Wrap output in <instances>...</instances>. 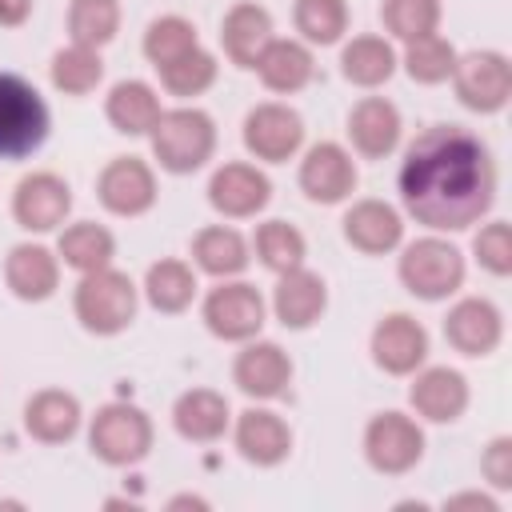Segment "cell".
Returning <instances> with one entry per match:
<instances>
[{"instance_id": "obj_1", "label": "cell", "mask_w": 512, "mask_h": 512, "mask_svg": "<svg viewBox=\"0 0 512 512\" xmlns=\"http://www.w3.org/2000/svg\"><path fill=\"white\" fill-rule=\"evenodd\" d=\"M404 204L432 228H464L492 200V164L476 136L440 124L424 132L400 172Z\"/></svg>"}, {"instance_id": "obj_2", "label": "cell", "mask_w": 512, "mask_h": 512, "mask_svg": "<svg viewBox=\"0 0 512 512\" xmlns=\"http://www.w3.org/2000/svg\"><path fill=\"white\" fill-rule=\"evenodd\" d=\"M48 112L40 96L20 80L0 72V156H24L44 140Z\"/></svg>"}, {"instance_id": "obj_3", "label": "cell", "mask_w": 512, "mask_h": 512, "mask_svg": "<svg viewBox=\"0 0 512 512\" xmlns=\"http://www.w3.org/2000/svg\"><path fill=\"white\" fill-rule=\"evenodd\" d=\"M76 308H80V316H84L88 328L116 332L132 316V284L124 276H116V272H96V276H88L80 284Z\"/></svg>"}, {"instance_id": "obj_4", "label": "cell", "mask_w": 512, "mask_h": 512, "mask_svg": "<svg viewBox=\"0 0 512 512\" xmlns=\"http://www.w3.org/2000/svg\"><path fill=\"white\" fill-rule=\"evenodd\" d=\"M212 148V128L200 112H172L156 120V152L168 168H196Z\"/></svg>"}, {"instance_id": "obj_5", "label": "cell", "mask_w": 512, "mask_h": 512, "mask_svg": "<svg viewBox=\"0 0 512 512\" xmlns=\"http://www.w3.org/2000/svg\"><path fill=\"white\" fill-rule=\"evenodd\" d=\"M404 280L420 296H444L460 280V256L448 244L424 240V244L408 248V256H404Z\"/></svg>"}, {"instance_id": "obj_6", "label": "cell", "mask_w": 512, "mask_h": 512, "mask_svg": "<svg viewBox=\"0 0 512 512\" xmlns=\"http://www.w3.org/2000/svg\"><path fill=\"white\" fill-rule=\"evenodd\" d=\"M92 444L108 460H128V456H140L144 452L148 428H144L140 412H132V408H108L96 420V428H92Z\"/></svg>"}, {"instance_id": "obj_7", "label": "cell", "mask_w": 512, "mask_h": 512, "mask_svg": "<svg viewBox=\"0 0 512 512\" xmlns=\"http://www.w3.org/2000/svg\"><path fill=\"white\" fill-rule=\"evenodd\" d=\"M208 324L220 336H248V332H256L260 328V296L248 284L220 288L208 300Z\"/></svg>"}, {"instance_id": "obj_8", "label": "cell", "mask_w": 512, "mask_h": 512, "mask_svg": "<svg viewBox=\"0 0 512 512\" xmlns=\"http://www.w3.org/2000/svg\"><path fill=\"white\" fill-rule=\"evenodd\" d=\"M300 144V120L284 108H260L248 116V148L268 156V160H280L288 156L292 148Z\"/></svg>"}, {"instance_id": "obj_9", "label": "cell", "mask_w": 512, "mask_h": 512, "mask_svg": "<svg viewBox=\"0 0 512 512\" xmlns=\"http://www.w3.org/2000/svg\"><path fill=\"white\" fill-rule=\"evenodd\" d=\"M68 212V188L52 176H32L20 184V196H16V216L28 224V228H52L60 224V216Z\"/></svg>"}, {"instance_id": "obj_10", "label": "cell", "mask_w": 512, "mask_h": 512, "mask_svg": "<svg viewBox=\"0 0 512 512\" xmlns=\"http://www.w3.org/2000/svg\"><path fill=\"white\" fill-rule=\"evenodd\" d=\"M100 196H104V204L116 208V212H140V208H148V200H152V176H148L144 164L120 160V164H112V168L104 172Z\"/></svg>"}, {"instance_id": "obj_11", "label": "cell", "mask_w": 512, "mask_h": 512, "mask_svg": "<svg viewBox=\"0 0 512 512\" xmlns=\"http://www.w3.org/2000/svg\"><path fill=\"white\" fill-rule=\"evenodd\" d=\"M300 180H304L308 196H316V200H340V196L352 188V164L344 160L340 148L324 144V148H316V152L308 156Z\"/></svg>"}, {"instance_id": "obj_12", "label": "cell", "mask_w": 512, "mask_h": 512, "mask_svg": "<svg viewBox=\"0 0 512 512\" xmlns=\"http://www.w3.org/2000/svg\"><path fill=\"white\" fill-rule=\"evenodd\" d=\"M264 200H268V184H264V176H256L252 168L232 164V168L216 172V180H212V204L224 208V212L244 216V212L260 208Z\"/></svg>"}, {"instance_id": "obj_13", "label": "cell", "mask_w": 512, "mask_h": 512, "mask_svg": "<svg viewBox=\"0 0 512 512\" xmlns=\"http://www.w3.org/2000/svg\"><path fill=\"white\" fill-rule=\"evenodd\" d=\"M460 92L476 108H496L508 92V68L500 56H472L460 68Z\"/></svg>"}, {"instance_id": "obj_14", "label": "cell", "mask_w": 512, "mask_h": 512, "mask_svg": "<svg viewBox=\"0 0 512 512\" xmlns=\"http://www.w3.org/2000/svg\"><path fill=\"white\" fill-rule=\"evenodd\" d=\"M420 356H424V332H420L408 316H392V320L380 324V332H376V360H380L384 368L404 372V368H412Z\"/></svg>"}, {"instance_id": "obj_15", "label": "cell", "mask_w": 512, "mask_h": 512, "mask_svg": "<svg viewBox=\"0 0 512 512\" xmlns=\"http://www.w3.org/2000/svg\"><path fill=\"white\" fill-rule=\"evenodd\" d=\"M276 308H280V316H284V324H312V316L324 308V288H320V280L316 276H308V272H292L284 284H280V292H276Z\"/></svg>"}, {"instance_id": "obj_16", "label": "cell", "mask_w": 512, "mask_h": 512, "mask_svg": "<svg viewBox=\"0 0 512 512\" xmlns=\"http://www.w3.org/2000/svg\"><path fill=\"white\" fill-rule=\"evenodd\" d=\"M236 376H240V384H244L248 392L272 396V392H280V384L288 380V364H284L280 348L260 344V348H252V352H244V356H240Z\"/></svg>"}, {"instance_id": "obj_17", "label": "cell", "mask_w": 512, "mask_h": 512, "mask_svg": "<svg viewBox=\"0 0 512 512\" xmlns=\"http://www.w3.org/2000/svg\"><path fill=\"white\" fill-rule=\"evenodd\" d=\"M344 224H348V240H356L368 252H380V248L396 244V236H400V220L384 204H360Z\"/></svg>"}, {"instance_id": "obj_18", "label": "cell", "mask_w": 512, "mask_h": 512, "mask_svg": "<svg viewBox=\"0 0 512 512\" xmlns=\"http://www.w3.org/2000/svg\"><path fill=\"white\" fill-rule=\"evenodd\" d=\"M448 340L464 352H484L496 340V312L488 304H460L448 320Z\"/></svg>"}, {"instance_id": "obj_19", "label": "cell", "mask_w": 512, "mask_h": 512, "mask_svg": "<svg viewBox=\"0 0 512 512\" xmlns=\"http://www.w3.org/2000/svg\"><path fill=\"white\" fill-rule=\"evenodd\" d=\"M420 452V436L400 420V416H384L372 428V460L384 468H404L412 456Z\"/></svg>"}, {"instance_id": "obj_20", "label": "cell", "mask_w": 512, "mask_h": 512, "mask_svg": "<svg viewBox=\"0 0 512 512\" xmlns=\"http://www.w3.org/2000/svg\"><path fill=\"white\" fill-rule=\"evenodd\" d=\"M8 280L20 296H48L56 284V268L44 248H16L8 260Z\"/></svg>"}, {"instance_id": "obj_21", "label": "cell", "mask_w": 512, "mask_h": 512, "mask_svg": "<svg viewBox=\"0 0 512 512\" xmlns=\"http://www.w3.org/2000/svg\"><path fill=\"white\" fill-rule=\"evenodd\" d=\"M352 136H356V144L364 148V152H388L392 148V140H396V112L384 104V100H368V104H360L356 108V116H352Z\"/></svg>"}, {"instance_id": "obj_22", "label": "cell", "mask_w": 512, "mask_h": 512, "mask_svg": "<svg viewBox=\"0 0 512 512\" xmlns=\"http://www.w3.org/2000/svg\"><path fill=\"white\" fill-rule=\"evenodd\" d=\"M268 40V16L260 8H236L224 24V44L240 64H252L260 44Z\"/></svg>"}, {"instance_id": "obj_23", "label": "cell", "mask_w": 512, "mask_h": 512, "mask_svg": "<svg viewBox=\"0 0 512 512\" xmlns=\"http://www.w3.org/2000/svg\"><path fill=\"white\" fill-rule=\"evenodd\" d=\"M412 400H416L432 420H448V416L464 404V384H460L456 372H428V376L416 384Z\"/></svg>"}, {"instance_id": "obj_24", "label": "cell", "mask_w": 512, "mask_h": 512, "mask_svg": "<svg viewBox=\"0 0 512 512\" xmlns=\"http://www.w3.org/2000/svg\"><path fill=\"white\" fill-rule=\"evenodd\" d=\"M108 116L124 128V132H140L156 120V100L144 84H120L112 92V104H108Z\"/></svg>"}, {"instance_id": "obj_25", "label": "cell", "mask_w": 512, "mask_h": 512, "mask_svg": "<svg viewBox=\"0 0 512 512\" xmlns=\"http://www.w3.org/2000/svg\"><path fill=\"white\" fill-rule=\"evenodd\" d=\"M240 444L256 460H276L284 452V444H288V432L280 428V420L272 412H248L244 428H240Z\"/></svg>"}, {"instance_id": "obj_26", "label": "cell", "mask_w": 512, "mask_h": 512, "mask_svg": "<svg viewBox=\"0 0 512 512\" xmlns=\"http://www.w3.org/2000/svg\"><path fill=\"white\" fill-rule=\"evenodd\" d=\"M260 72L272 88H300L308 80V56L296 44H272L260 60Z\"/></svg>"}, {"instance_id": "obj_27", "label": "cell", "mask_w": 512, "mask_h": 512, "mask_svg": "<svg viewBox=\"0 0 512 512\" xmlns=\"http://www.w3.org/2000/svg\"><path fill=\"white\" fill-rule=\"evenodd\" d=\"M176 420H180V428L188 436H216L224 428V404L216 396H208V392H192V396L180 400Z\"/></svg>"}, {"instance_id": "obj_28", "label": "cell", "mask_w": 512, "mask_h": 512, "mask_svg": "<svg viewBox=\"0 0 512 512\" xmlns=\"http://www.w3.org/2000/svg\"><path fill=\"white\" fill-rule=\"evenodd\" d=\"M344 72L360 84H376L392 72V52L380 44V40H356L348 52H344Z\"/></svg>"}, {"instance_id": "obj_29", "label": "cell", "mask_w": 512, "mask_h": 512, "mask_svg": "<svg viewBox=\"0 0 512 512\" xmlns=\"http://www.w3.org/2000/svg\"><path fill=\"white\" fill-rule=\"evenodd\" d=\"M196 256H200V264L208 272H236L244 264V244H240L236 232L216 228V232H204L196 240Z\"/></svg>"}, {"instance_id": "obj_30", "label": "cell", "mask_w": 512, "mask_h": 512, "mask_svg": "<svg viewBox=\"0 0 512 512\" xmlns=\"http://www.w3.org/2000/svg\"><path fill=\"white\" fill-rule=\"evenodd\" d=\"M28 424H32L40 436H48V440L68 436L72 424H76V404H72L68 396L48 392V396H40V400L28 408Z\"/></svg>"}, {"instance_id": "obj_31", "label": "cell", "mask_w": 512, "mask_h": 512, "mask_svg": "<svg viewBox=\"0 0 512 512\" xmlns=\"http://www.w3.org/2000/svg\"><path fill=\"white\" fill-rule=\"evenodd\" d=\"M116 28V4L112 0H76L72 8V32L80 44L108 40Z\"/></svg>"}, {"instance_id": "obj_32", "label": "cell", "mask_w": 512, "mask_h": 512, "mask_svg": "<svg viewBox=\"0 0 512 512\" xmlns=\"http://www.w3.org/2000/svg\"><path fill=\"white\" fill-rule=\"evenodd\" d=\"M108 252H112V240L96 224H80V228H72L64 236V256L76 268H100L108 260Z\"/></svg>"}, {"instance_id": "obj_33", "label": "cell", "mask_w": 512, "mask_h": 512, "mask_svg": "<svg viewBox=\"0 0 512 512\" xmlns=\"http://www.w3.org/2000/svg\"><path fill=\"white\" fill-rule=\"evenodd\" d=\"M192 48H196V40H192V28L184 20H160L148 32V56L156 64H172V60H180Z\"/></svg>"}, {"instance_id": "obj_34", "label": "cell", "mask_w": 512, "mask_h": 512, "mask_svg": "<svg viewBox=\"0 0 512 512\" xmlns=\"http://www.w3.org/2000/svg\"><path fill=\"white\" fill-rule=\"evenodd\" d=\"M384 20L400 36H428V28L436 24V0H388Z\"/></svg>"}, {"instance_id": "obj_35", "label": "cell", "mask_w": 512, "mask_h": 512, "mask_svg": "<svg viewBox=\"0 0 512 512\" xmlns=\"http://www.w3.org/2000/svg\"><path fill=\"white\" fill-rule=\"evenodd\" d=\"M296 20L312 40H336L344 28V8L340 0H300Z\"/></svg>"}, {"instance_id": "obj_36", "label": "cell", "mask_w": 512, "mask_h": 512, "mask_svg": "<svg viewBox=\"0 0 512 512\" xmlns=\"http://www.w3.org/2000/svg\"><path fill=\"white\" fill-rule=\"evenodd\" d=\"M100 80V60L88 52V48H72V52H60L56 56V84L68 88V92H84Z\"/></svg>"}, {"instance_id": "obj_37", "label": "cell", "mask_w": 512, "mask_h": 512, "mask_svg": "<svg viewBox=\"0 0 512 512\" xmlns=\"http://www.w3.org/2000/svg\"><path fill=\"white\" fill-rule=\"evenodd\" d=\"M260 252H264V260H268L272 268H292V264L300 260L304 244H300V236H296L288 224L272 220V224L260 228Z\"/></svg>"}, {"instance_id": "obj_38", "label": "cell", "mask_w": 512, "mask_h": 512, "mask_svg": "<svg viewBox=\"0 0 512 512\" xmlns=\"http://www.w3.org/2000/svg\"><path fill=\"white\" fill-rule=\"evenodd\" d=\"M148 292L160 308H180L188 296H192V276L180 268V264H160L152 268L148 276Z\"/></svg>"}, {"instance_id": "obj_39", "label": "cell", "mask_w": 512, "mask_h": 512, "mask_svg": "<svg viewBox=\"0 0 512 512\" xmlns=\"http://www.w3.org/2000/svg\"><path fill=\"white\" fill-rule=\"evenodd\" d=\"M164 68V80H168V88H176V92H196V88H204L208 80H212V60L204 56V52H184L180 60H172V64H160Z\"/></svg>"}, {"instance_id": "obj_40", "label": "cell", "mask_w": 512, "mask_h": 512, "mask_svg": "<svg viewBox=\"0 0 512 512\" xmlns=\"http://www.w3.org/2000/svg\"><path fill=\"white\" fill-rule=\"evenodd\" d=\"M408 68H412V76H420V80H440V76H448V68H452V52H448L440 40H432V36H416V48H412V56H408Z\"/></svg>"}, {"instance_id": "obj_41", "label": "cell", "mask_w": 512, "mask_h": 512, "mask_svg": "<svg viewBox=\"0 0 512 512\" xmlns=\"http://www.w3.org/2000/svg\"><path fill=\"white\" fill-rule=\"evenodd\" d=\"M476 252H480L496 272H504V268H508V228H504V224L488 228V232L476 240Z\"/></svg>"}, {"instance_id": "obj_42", "label": "cell", "mask_w": 512, "mask_h": 512, "mask_svg": "<svg viewBox=\"0 0 512 512\" xmlns=\"http://www.w3.org/2000/svg\"><path fill=\"white\" fill-rule=\"evenodd\" d=\"M24 12H28V0H0V20H4V24L24 20Z\"/></svg>"}]
</instances>
